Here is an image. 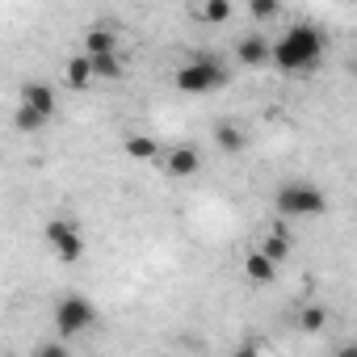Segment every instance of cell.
<instances>
[{"label": "cell", "instance_id": "1", "mask_svg": "<svg viewBox=\"0 0 357 357\" xmlns=\"http://www.w3.org/2000/svg\"><path fill=\"white\" fill-rule=\"evenodd\" d=\"M324 51H328V38L315 22H294L282 30V38L273 43V68L282 76H311L319 72L324 63Z\"/></svg>", "mask_w": 357, "mask_h": 357}, {"label": "cell", "instance_id": "2", "mask_svg": "<svg viewBox=\"0 0 357 357\" xmlns=\"http://www.w3.org/2000/svg\"><path fill=\"white\" fill-rule=\"evenodd\" d=\"M227 63L219 59V55H211V51H202V55H194V59H185L181 68L172 72V84H176V93H185V97H206V93H215V89H223L227 84Z\"/></svg>", "mask_w": 357, "mask_h": 357}, {"label": "cell", "instance_id": "3", "mask_svg": "<svg viewBox=\"0 0 357 357\" xmlns=\"http://www.w3.org/2000/svg\"><path fill=\"white\" fill-rule=\"evenodd\" d=\"M273 211H278L282 219H315V215L328 211V198H324V190L311 185V181H286V185H278V194H273Z\"/></svg>", "mask_w": 357, "mask_h": 357}, {"label": "cell", "instance_id": "4", "mask_svg": "<svg viewBox=\"0 0 357 357\" xmlns=\"http://www.w3.org/2000/svg\"><path fill=\"white\" fill-rule=\"evenodd\" d=\"M97 324V307L84 298V294H63L55 303V332L59 336H80Z\"/></svg>", "mask_w": 357, "mask_h": 357}, {"label": "cell", "instance_id": "5", "mask_svg": "<svg viewBox=\"0 0 357 357\" xmlns=\"http://www.w3.org/2000/svg\"><path fill=\"white\" fill-rule=\"evenodd\" d=\"M43 240L51 244V252H55L63 265H76V261L84 257V236H80V227H76L72 219H51V223L43 227Z\"/></svg>", "mask_w": 357, "mask_h": 357}, {"label": "cell", "instance_id": "6", "mask_svg": "<svg viewBox=\"0 0 357 357\" xmlns=\"http://www.w3.org/2000/svg\"><path fill=\"white\" fill-rule=\"evenodd\" d=\"M160 164H164V176H172V181H190V176L202 172V151L190 147V143H176V147L164 151Z\"/></svg>", "mask_w": 357, "mask_h": 357}, {"label": "cell", "instance_id": "7", "mask_svg": "<svg viewBox=\"0 0 357 357\" xmlns=\"http://www.w3.org/2000/svg\"><path fill=\"white\" fill-rule=\"evenodd\" d=\"M236 63L248 68V72H261L273 63V43L269 34H240L236 38Z\"/></svg>", "mask_w": 357, "mask_h": 357}, {"label": "cell", "instance_id": "8", "mask_svg": "<svg viewBox=\"0 0 357 357\" xmlns=\"http://www.w3.org/2000/svg\"><path fill=\"white\" fill-rule=\"evenodd\" d=\"M22 105L38 109V114L51 122V118H55V109H59V97H55V89H51V84H43V80H26V84H22Z\"/></svg>", "mask_w": 357, "mask_h": 357}, {"label": "cell", "instance_id": "9", "mask_svg": "<svg viewBox=\"0 0 357 357\" xmlns=\"http://www.w3.org/2000/svg\"><path fill=\"white\" fill-rule=\"evenodd\" d=\"M84 55L97 59V55H118V34L109 26H89L84 30Z\"/></svg>", "mask_w": 357, "mask_h": 357}, {"label": "cell", "instance_id": "10", "mask_svg": "<svg viewBox=\"0 0 357 357\" xmlns=\"http://www.w3.org/2000/svg\"><path fill=\"white\" fill-rule=\"evenodd\" d=\"M215 143H219V151L240 155V151L248 147V135H244V126H240V122L223 118V122H215Z\"/></svg>", "mask_w": 357, "mask_h": 357}, {"label": "cell", "instance_id": "11", "mask_svg": "<svg viewBox=\"0 0 357 357\" xmlns=\"http://www.w3.org/2000/svg\"><path fill=\"white\" fill-rule=\"evenodd\" d=\"M63 76H68V89H76V93H84L97 76H93V59L80 51V55H68V63H63Z\"/></svg>", "mask_w": 357, "mask_h": 357}, {"label": "cell", "instance_id": "12", "mask_svg": "<svg viewBox=\"0 0 357 357\" xmlns=\"http://www.w3.org/2000/svg\"><path fill=\"white\" fill-rule=\"evenodd\" d=\"M244 278H248L252 286H269V282L278 278V265H273L261 248H252V252L244 257Z\"/></svg>", "mask_w": 357, "mask_h": 357}, {"label": "cell", "instance_id": "13", "mask_svg": "<svg viewBox=\"0 0 357 357\" xmlns=\"http://www.w3.org/2000/svg\"><path fill=\"white\" fill-rule=\"evenodd\" d=\"M294 324H298L303 336H319V332L328 328V307H324V303H303Z\"/></svg>", "mask_w": 357, "mask_h": 357}, {"label": "cell", "instance_id": "14", "mask_svg": "<svg viewBox=\"0 0 357 357\" xmlns=\"http://www.w3.org/2000/svg\"><path fill=\"white\" fill-rule=\"evenodd\" d=\"M122 151H126L130 160H143V164H147V160H164V151H160V143H155L151 135H126V139H122Z\"/></svg>", "mask_w": 357, "mask_h": 357}, {"label": "cell", "instance_id": "15", "mask_svg": "<svg viewBox=\"0 0 357 357\" xmlns=\"http://www.w3.org/2000/svg\"><path fill=\"white\" fill-rule=\"evenodd\" d=\"M261 252H265L273 265H282V261L290 257V231H286V227H269L265 240H261Z\"/></svg>", "mask_w": 357, "mask_h": 357}, {"label": "cell", "instance_id": "16", "mask_svg": "<svg viewBox=\"0 0 357 357\" xmlns=\"http://www.w3.org/2000/svg\"><path fill=\"white\" fill-rule=\"evenodd\" d=\"M194 17L206 22V26H223V22L236 17V5H231V0H206L202 9H194Z\"/></svg>", "mask_w": 357, "mask_h": 357}, {"label": "cell", "instance_id": "17", "mask_svg": "<svg viewBox=\"0 0 357 357\" xmlns=\"http://www.w3.org/2000/svg\"><path fill=\"white\" fill-rule=\"evenodd\" d=\"M93 76H97V80H122V76H126L122 55H97V59H93Z\"/></svg>", "mask_w": 357, "mask_h": 357}, {"label": "cell", "instance_id": "18", "mask_svg": "<svg viewBox=\"0 0 357 357\" xmlns=\"http://www.w3.org/2000/svg\"><path fill=\"white\" fill-rule=\"evenodd\" d=\"M13 126H17V130H26V135H34V130H43V126H47V118H43L38 109H30V105H17Z\"/></svg>", "mask_w": 357, "mask_h": 357}, {"label": "cell", "instance_id": "19", "mask_svg": "<svg viewBox=\"0 0 357 357\" xmlns=\"http://www.w3.org/2000/svg\"><path fill=\"white\" fill-rule=\"evenodd\" d=\"M248 13H252L257 22H273V17H282V5H278V0H252Z\"/></svg>", "mask_w": 357, "mask_h": 357}, {"label": "cell", "instance_id": "20", "mask_svg": "<svg viewBox=\"0 0 357 357\" xmlns=\"http://www.w3.org/2000/svg\"><path fill=\"white\" fill-rule=\"evenodd\" d=\"M30 357H72V349H68L63 340H43V344H38Z\"/></svg>", "mask_w": 357, "mask_h": 357}, {"label": "cell", "instance_id": "21", "mask_svg": "<svg viewBox=\"0 0 357 357\" xmlns=\"http://www.w3.org/2000/svg\"><path fill=\"white\" fill-rule=\"evenodd\" d=\"M231 357H261V349H257V340H244V344H240Z\"/></svg>", "mask_w": 357, "mask_h": 357}, {"label": "cell", "instance_id": "22", "mask_svg": "<svg viewBox=\"0 0 357 357\" xmlns=\"http://www.w3.org/2000/svg\"><path fill=\"white\" fill-rule=\"evenodd\" d=\"M336 357H357V340H344V344L336 349Z\"/></svg>", "mask_w": 357, "mask_h": 357}]
</instances>
